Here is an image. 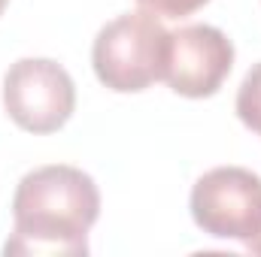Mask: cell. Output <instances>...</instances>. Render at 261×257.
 <instances>
[{
  "label": "cell",
  "instance_id": "cell-1",
  "mask_svg": "<svg viewBox=\"0 0 261 257\" xmlns=\"http://www.w3.org/2000/svg\"><path fill=\"white\" fill-rule=\"evenodd\" d=\"M100 218L97 182L70 164H46L21 176L12 194L15 230L3 254L79 257L88 254V230Z\"/></svg>",
  "mask_w": 261,
  "mask_h": 257
},
{
  "label": "cell",
  "instance_id": "cell-2",
  "mask_svg": "<svg viewBox=\"0 0 261 257\" xmlns=\"http://www.w3.org/2000/svg\"><path fill=\"white\" fill-rule=\"evenodd\" d=\"M167 27L158 15L140 9L107 21L91 43V67L103 88L116 94H140L161 82Z\"/></svg>",
  "mask_w": 261,
  "mask_h": 257
},
{
  "label": "cell",
  "instance_id": "cell-3",
  "mask_svg": "<svg viewBox=\"0 0 261 257\" xmlns=\"http://www.w3.org/2000/svg\"><path fill=\"white\" fill-rule=\"evenodd\" d=\"M3 109L24 133H58L76 112V85L52 58H18L3 76Z\"/></svg>",
  "mask_w": 261,
  "mask_h": 257
},
{
  "label": "cell",
  "instance_id": "cell-4",
  "mask_svg": "<svg viewBox=\"0 0 261 257\" xmlns=\"http://www.w3.org/2000/svg\"><path fill=\"white\" fill-rule=\"evenodd\" d=\"M189 212L206 236L246 245L261 221V176L243 167H216L195 182Z\"/></svg>",
  "mask_w": 261,
  "mask_h": 257
},
{
  "label": "cell",
  "instance_id": "cell-5",
  "mask_svg": "<svg viewBox=\"0 0 261 257\" xmlns=\"http://www.w3.org/2000/svg\"><path fill=\"white\" fill-rule=\"evenodd\" d=\"M234 70V43L213 24H186L167 34L161 82L179 97L203 100L219 94Z\"/></svg>",
  "mask_w": 261,
  "mask_h": 257
},
{
  "label": "cell",
  "instance_id": "cell-6",
  "mask_svg": "<svg viewBox=\"0 0 261 257\" xmlns=\"http://www.w3.org/2000/svg\"><path fill=\"white\" fill-rule=\"evenodd\" d=\"M234 112H237V118H240L243 127L261 136V61L243 76V82L237 88Z\"/></svg>",
  "mask_w": 261,
  "mask_h": 257
},
{
  "label": "cell",
  "instance_id": "cell-7",
  "mask_svg": "<svg viewBox=\"0 0 261 257\" xmlns=\"http://www.w3.org/2000/svg\"><path fill=\"white\" fill-rule=\"evenodd\" d=\"M140 9L158 15V18H186L195 15L197 9H203L210 0H137Z\"/></svg>",
  "mask_w": 261,
  "mask_h": 257
},
{
  "label": "cell",
  "instance_id": "cell-8",
  "mask_svg": "<svg viewBox=\"0 0 261 257\" xmlns=\"http://www.w3.org/2000/svg\"><path fill=\"white\" fill-rule=\"evenodd\" d=\"M246 248H249L252 254H261V221H258V227H255V233L249 236V242H246Z\"/></svg>",
  "mask_w": 261,
  "mask_h": 257
},
{
  "label": "cell",
  "instance_id": "cell-9",
  "mask_svg": "<svg viewBox=\"0 0 261 257\" xmlns=\"http://www.w3.org/2000/svg\"><path fill=\"white\" fill-rule=\"evenodd\" d=\"M6 6H9V0H0V15L6 12Z\"/></svg>",
  "mask_w": 261,
  "mask_h": 257
}]
</instances>
